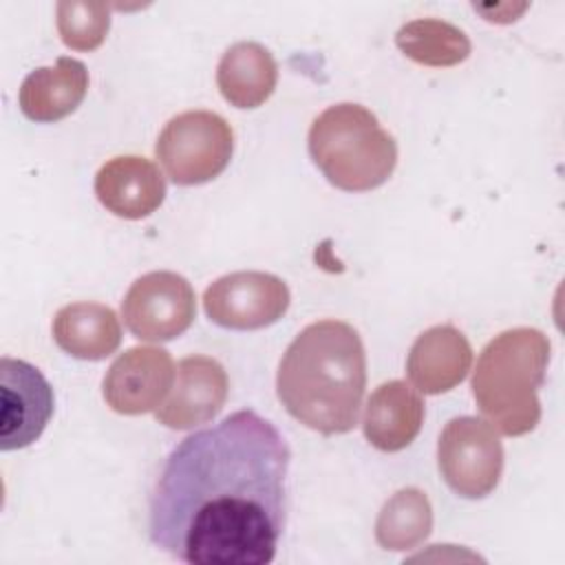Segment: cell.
<instances>
[{
	"label": "cell",
	"mask_w": 565,
	"mask_h": 565,
	"mask_svg": "<svg viewBox=\"0 0 565 565\" xmlns=\"http://www.w3.org/2000/svg\"><path fill=\"white\" fill-rule=\"evenodd\" d=\"M289 446L254 411L188 435L148 501L154 547L194 565H265L287 521Z\"/></svg>",
	"instance_id": "1"
},
{
	"label": "cell",
	"mask_w": 565,
	"mask_h": 565,
	"mask_svg": "<svg viewBox=\"0 0 565 565\" xmlns=\"http://www.w3.org/2000/svg\"><path fill=\"white\" fill-rule=\"evenodd\" d=\"M364 388V344L342 320L307 324L287 347L276 373V393L287 413L322 435L355 428Z\"/></svg>",
	"instance_id": "2"
},
{
	"label": "cell",
	"mask_w": 565,
	"mask_h": 565,
	"mask_svg": "<svg viewBox=\"0 0 565 565\" xmlns=\"http://www.w3.org/2000/svg\"><path fill=\"white\" fill-rule=\"evenodd\" d=\"M550 340L532 327L492 338L472 371V397L488 424L508 437L527 435L541 419L539 388L545 382Z\"/></svg>",
	"instance_id": "3"
},
{
	"label": "cell",
	"mask_w": 565,
	"mask_h": 565,
	"mask_svg": "<svg viewBox=\"0 0 565 565\" xmlns=\"http://www.w3.org/2000/svg\"><path fill=\"white\" fill-rule=\"evenodd\" d=\"M309 154L327 181L344 192L380 188L397 166V143L377 117L351 102L322 110L309 128Z\"/></svg>",
	"instance_id": "4"
},
{
	"label": "cell",
	"mask_w": 565,
	"mask_h": 565,
	"mask_svg": "<svg viewBox=\"0 0 565 565\" xmlns=\"http://www.w3.org/2000/svg\"><path fill=\"white\" fill-rule=\"evenodd\" d=\"M234 152L232 126L212 110H185L172 117L154 146L166 174L177 185H199L218 177Z\"/></svg>",
	"instance_id": "5"
},
{
	"label": "cell",
	"mask_w": 565,
	"mask_h": 565,
	"mask_svg": "<svg viewBox=\"0 0 565 565\" xmlns=\"http://www.w3.org/2000/svg\"><path fill=\"white\" fill-rule=\"evenodd\" d=\"M437 466L446 486L463 499L488 497L503 472V446L497 430L479 417H455L437 441Z\"/></svg>",
	"instance_id": "6"
},
{
	"label": "cell",
	"mask_w": 565,
	"mask_h": 565,
	"mask_svg": "<svg viewBox=\"0 0 565 565\" xmlns=\"http://www.w3.org/2000/svg\"><path fill=\"white\" fill-rule=\"evenodd\" d=\"M196 298L192 285L174 271L139 276L121 300V318L130 333L148 342L181 335L194 320Z\"/></svg>",
	"instance_id": "7"
},
{
	"label": "cell",
	"mask_w": 565,
	"mask_h": 565,
	"mask_svg": "<svg viewBox=\"0 0 565 565\" xmlns=\"http://www.w3.org/2000/svg\"><path fill=\"white\" fill-rule=\"evenodd\" d=\"M289 300L282 278L267 271H232L205 289L203 309L218 327L252 331L278 322Z\"/></svg>",
	"instance_id": "8"
},
{
	"label": "cell",
	"mask_w": 565,
	"mask_h": 565,
	"mask_svg": "<svg viewBox=\"0 0 565 565\" xmlns=\"http://www.w3.org/2000/svg\"><path fill=\"white\" fill-rule=\"evenodd\" d=\"M53 388L29 362L0 360V450L31 446L53 417Z\"/></svg>",
	"instance_id": "9"
},
{
	"label": "cell",
	"mask_w": 565,
	"mask_h": 565,
	"mask_svg": "<svg viewBox=\"0 0 565 565\" xmlns=\"http://www.w3.org/2000/svg\"><path fill=\"white\" fill-rule=\"evenodd\" d=\"M174 362L161 347H132L121 353L104 375L102 393L119 415L157 411L172 391Z\"/></svg>",
	"instance_id": "10"
},
{
	"label": "cell",
	"mask_w": 565,
	"mask_h": 565,
	"mask_svg": "<svg viewBox=\"0 0 565 565\" xmlns=\"http://www.w3.org/2000/svg\"><path fill=\"white\" fill-rule=\"evenodd\" d=\"M227 373L207 355H188L177 366L170 397L154 411L159 424L188 430L214 419L227 399Z\"/></svg>",
	"instance_id": "11"
},
{
	"label": "cell",
	"mask_w": 565,
	"mask_h": 565,
	"mask_svg": "<svg viewBox=\"0 0 565 565\" xmlns=\"http://www.w3.org/2000/svg\"><path fill=\"white\" fill-rule=\"evenodd\" d=\"M95 194L115 216L137 221L159 210L166 199V179L161 170L143 157H115L97 170Z\"/></svg>",
	"instance_id": "12"
},
{
	"label": "cell",
	"mask_w": 565,
	"mask_h": 565,
	"mask_svg": "<svg viewBox=\"0 0 565 565\" xmlns=\"http://www.w3.org/2000/svg\"><path fill=\"white\" fill-rule=\"evenodd\" d=\"M472 347L452 324L426 329L413 342L406 358L411 384L426 395H439L455 388L470 371Z\"/></svg>",
	"instance_id": "13"
},
{
	"label": "cell",
	"mask_w": 565,
	"mask_h": 565,
	"mask_svg": "<svg viewBox=\"0 0 565 565\" xmlns=\"http://www.w3.org/2000/svg\"><path fill=\"white\" fill-rule=\"evenodd\" d=\"M424 402L402 380L380 384L366 402L362 430L366 441L382 452L406 448L422 430Z\"/></svg>",
	"instance_id": "14"
},
{
	"label": "cell",
	"mask_w": 565,
	"mask_h": 565,
	"mask_svg": "<svg viewBox=\"0 0 565 565\" xmlns=\"http://www.w3.org/2000/svg\"><path fill=\"white\" fill-rule=\"evenodd\" d=\"M88 90V71L75 57H57L55 66L31 71L18 93L20 110L40 124H51L71 115Z\"/></svg>",
	"instance_id": "15"
},
{
	"label": "cell",
	"mask_w": 565,
	"mask_h": 565,
	"mask_svg": "<svg viewBox=\"0 0 565 565\" xmlns=\"http://www.w3.org/2000/svg\"><path fill=\"white\" fill-rule=\"evenodd\" d=\"M53 338L62 351L79 360H104L121 342L117 313L102 302H71L53 318Z\"/></svg>",
	"instance_id": "16"
},
{
	"label": "cell",
	"mask_w": 565,
	"mask_h": 565,
	"mask_svg": "<svg viewBox=\"0 0 565 565\" xmlns=\"http://www.w3.org/2000/svg\"><path fill=\"white\" fill-rule=\"evenodd\" d=\"M276 82L278 64L258 42L232 44L216 68L218 90L236 108H258L271 97Z\"/></svg>",
	"instance_id": "17"
},
{
	"label": "cell",
	"mask_w": 565,
	"mask_h": 565,
	"mask_svg": "<svg viewBox=\"0 0 565 565\" xmlns=\"http://www.w3.org/2000/svg\"><path fill=\"white\" fill-rule=\"evenodd\" d=\"M433 530V508L419 488L397 490L380 510L375 541L391 552H406L424 543Z\"/></svg>",
	"instance_id": "18"
},
{
	"label": "cell",
	"mask_w": 565,
	"mask_h": 565,
	"mask_svg": "<svg viewBox=\"0 0 565 565\" xmlns=\"http://www.w3.org/2000/svg\"><path fill=\"white\" fill-rule=\"evenodd\" d=\"M395 44L408 60L424 66H455L472 51L468 35L459 26L435 18L406 22L397 31Z\"/></svg>",
	"instance_id": "19"
},
{
	"label": "cell",
	"mask_w": 565,
	"mask_h": 565,
	"mask_svg": "<svg viewBox=\"0 0 565 565\" xmlns=\"http://www.w3.org/2000/svg\"><path fill=\"white\" fill-rule=\"evenodd\" d=\"M110 29V7L106 2H57V31L62 42L75 51L97 49Z\"/></svg>",
	"instance_id": "20"
}]
</instances>
